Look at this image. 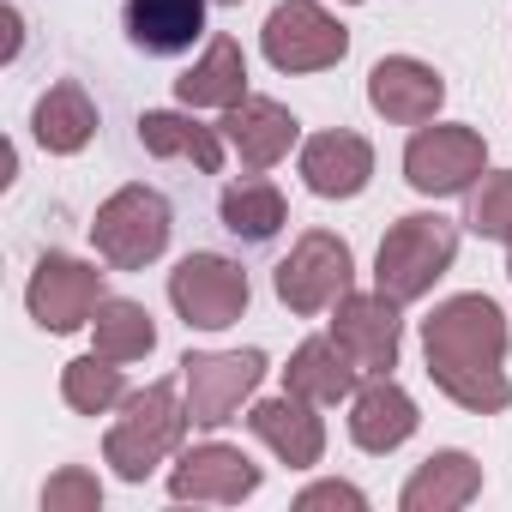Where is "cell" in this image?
<instances>
[{
  "label": "cell",
  "instance_id": "1",
  "mask_svg": "<svg viewBox=\"0 0 512 512\" xmlns=\"http://www.w3.org/2000/svg\"><path fill=\"white\" fill-rule=\"evenodd\" d=\"M428 380L470 416H494L512 404L506 380V314L488 296H452L422 320Z\"/></svg>",
  "mask_w": 512,
  "mask_h": 512
},
{
  "label": "cell",
  "instance_id": "2",
  "mask_svg": "<svg viewBox=\"0 0 512 512\" xmlns=\"http://www.w3.org/2000/svg\"><path fill=\"white\" fill-rule=\"evenodd\" d=\"M187 422L193 416H187V398H175V380H151L145 392L121 398V416L103 434V458L115 464L121 482H145L169 452H181Z\"/></svg>",
  "mask_w": 512,
  "mask_h": 512
},
{
  "label": "cell",
  "instance_id": "3",
  "mask_svg": "<svg viewBox=\"0 0 512 512\" xmlns=\"http://www.w3.org/2000/svg\"><path fill=\"white\" fill-rule=\"evenodd\" d=\"M458 260V223L440 211H410L386 229L380 253H374V290H386L398 308L422 302Z\"/></svg>",
  "mask_w": 512,
  "mask_h": 512
},
{
  "label": "cell",
  "instance_id": "4",
  "mask_svg": "<svg viewBox=\"0 0 512 512\" xmlns=\"http://www.w3.org/2000/svg\"><path fill=\"white\" fill-rule=\"evenodd\" d=\"M169 199L157 187H121L97 205V223H91V241L103 253V266L115 272H145L157 253L169 247Z\"/></svg>",
  "mask_w": 512,
  "mask_h": 512
},
{
  "label": "cell",
  "instance_id": "5",
  "mask_svg": "<svg viewBox=\"0 0 512 512\" xmlns=\"http://www.w3.org/2000/svg\"><path fill=\"white\" fill-rule=\"evenodd\" d=\"M260 380H266L260 350H187L181 356V392H187V416L199 428L235 422V410L253 398Z\"/></svg>",
  "mask_w": 512,
  "mask_h": 512
},
{
  "label": "cell",
  "instance_id": "6",
  "mask_svg": "<svg viewBox=\"0 0 512 512\" xmlns=\"http://www.w3.org/2000/svg\"><path fill=\"white\" fill-rule=\"evenodd\" d=\"M350 278H356V260H350V241L332 235V229H308L290 260L278 266V302L290 314H326L350 296Z\"/></svg>",
  "mask_w": 512,
  "mask_h": 512
},
{
  "label": "cell",
  "instance_id": "7",
  "mask_svg": "<svg viewBox=\"0 0 512 512\" xmlns=\"http://www.w3.org/2000/svg\"><path fill=\"white\" fill-rule=\"evenodd\" d=\"M488 175V145L476 127H416L404 145V181L428 199H452L470 193Z\"/></svg>",
  "mask_w": 512,
  "mask_h": 512
},
{
  "label": "cell",
  "instance_id": "8",
  "mask_svg": "<svg viewBox=\"0 0 512 512\" xmlns=\"http://www.w3.org/2000/svg\"><path fill=\"white\" fill-rule=\"evenodd\" d=\"M260 49L278 73H326L350 55V31L320 0H284V7H272V19L260 31Z\"/></svg>",
  "mask_w": 512,
  "mask_h": 512
},
{
  "label": "cell",
  "instance_id": "9",
  "mask_svg": "<svg viewBox=\"0 0 512 512\" xmlns=\"http://www.w3.org/2000/svg\"><path fill=\"white\" fill-rule=\"evenodd\" d=\"M169 302L187 326L199 332H223L247 314V272L223 253H187L169 272Z\"/></svg>",
  "mask_w": 512,
  "mask_h": 512
},
{
  "label": "cell",
  "instance_id": "10",
  "mask_svg": "<svg viewBox=\"0 0 512 512\" xmlns=\"http://www.w3.org/2000/svg\"><path fill=\"white\" fill-rule=\"evenodd\" d=\"M25 308L43 332H79L97 320L103 308V272L73 260V253H43L37 272H31V290H25Z\"/></svg>",
  "mask_w": 512,
  "mask_h": 512
},
{
  "label": "cell",
  "instance_id": "11",
  "mask_svg": "<svg viewBox=\"0 0 512 512\" xmlns=\"http://www.w3.org/2000/svg\"><path fill=\"white\" fill-rule=\"evenodd\" d=\"M332 338L350 350V362L362 374H392L398 368V344H404V320H398V302L386 290H368V296H344L332 308Z\"/></svg>",
  "mask_w": 512,
  "mask_h": 512
},
{
  "label": "cell",
  "instance_id": "12",
  "mask_svg": "<svg viewBox=\"0 0 512 512\" xmlns=\"http://www.w3.org/2000/svg\"><path fill=\"white\" fill-rule=\"evenodd\" d=\"M260 488V464H253L241 446H223V440H205V446H187L169 470V494L175 500H217V506H235Z\"/></svg>",
  "mask_w": 512,
  "mask_h": 512
},
{
  "label": "cell",
  "instance_id": "13",
  "mask_svg": "<svg viewBox=\"0 0 512 512\" xmlns=\"http://www.w3.org/2000/svg\"><path fill=\"white\" fill-rule=\"evenodd\" d=\"M368 103H374V115H386L392 127H422V121L440 115L446 79H440L428 61H416V55H386V61H374V73H368Z\"/></svg>",
  "mask_w": 512,
  "mask_h": 512
},
{
  "label": "cell",
  "instance_id": "14",
  "mask_svg": "<svg viewBox=\"0 0 512 512\" xmlns=\"http://www.w3.org/2000/svg\"><path fill=\"white\" fill-rule=\"evenodd\" d=\"M223 139L235 145V157H241L247 169H272V163L290 157V145L302 139V127H296V115H290L284 103H272V97H241L235 109H223Z\"/></svg>",
  "mask_w": 512,
  "mask_h": 512
},
{
  "label": "cell",
  "instance_id": "15",
  "mask_svg": "<svg viewBox=\"0 0 512 512\" xmlns=\"http://www.w3.org/2000/svg\"><path fill=\"white\" fill-rule=\"evenodd\" d=\"M374 175V145L350 127H332V133H314L302 145V181L320 193V199H356Z\"/></svg>",
  "mask_w": 512,
  "mask_h": 512
},
{
  "label": "cell",
  "instance_id": "16",
  "mask_svg": "<svg viewBox=\"0 0 512 512\" xmlns=\"http://www.w3.org/2000/svg\"><path fill=\"white\" fill-rule=\"evenodd\" d=\"M416 398L392 380V374H374L368 386H356L350 398V440L362 452H398L410 434H416Z\"/></svg>",
  "mask_w": 512,
  "mask_h": 512
},
{
  "label": "cell",
  "instance_id": "17",
  "mask_svg": "<svg viewBox=\"0 0 512 512\" xmlns=\"http://www.w3.org/2000/svg\"><path fill=\"white\" fill-rule=\"evenodd\" d=\"M247 428L260 434V440L290 464V470H308V464H320V452H326V422H320V416H314V404H308V398H296V392L253 404V410H247Z\"/></svg>",
  "mask_w": 512,
  "mask_h": 512
},
{
  "label": "cell",
  "instance_id": "18",
  "mask_svg": "<svg viewBox=\"0 0 512 512\" xmlns=\"http://www.w3.org/2000/svg\"><path fill=\"white\" fill-rule=\"evenodd\" d=\"M211 0H127V37L145 55H181L205 37Z\"/></svg>",
  "mask_w": 512,
  "mask_h": 512
},
{
  "label": "cell",
  "instance_id": "19",
  "mask_svg": "<svg viewBox=\"0 0 512 512\" xmlns=\"http://www.w3.org/2000/svg\"><path fill=\"white\" fill-rule=\"evenodd\" d=\"M175 97L187 109H235L247 97V55L235 37H211L205 55L175 79Z\"/></svg>",
  "mask_w": 512,
  "mask_h": 512
},
{
  "label": "cell",
  "instance_id": "20",
  "mask_svg": "<svg viewBox=\"0 0 512 512\" xmlns=\"http://www.w3.org/2000/svg\"><path fill=\"white\" fill-rule=\"evenodd\" d=\"M356 380H362V368L350 362V350L338 338H308L284 368V392H296L308 404H344V398H356Z\"/></svg>",
  "mask_w": 512,
  "mask_h": 512
},
{
  "label": "cell",
  "instance_id": "21",
  "mask_svg": "<svg viewBox=\"0 0 512 512\" xmlns=\"http://www.w3.org/2000/svg\"><path fill=\"white\" fill-rule=\"evenodd\" d=\"M482 494V464L470 452H434L428 464H416V476L404 482L398 506L404 512H458Z\"/></svg>",
  "mask_w": 512,
  "mask_h": 512
},
{
  "label": "cell",
  "instance_id": "22",
  "mask_svg": "<svg viewBox=\"0 0 512 512\" xmlns=\"http://www.w3.org/2000/svg\"><path fill=\"white\" fill-rule=\"evenodd\" d=\"M31 127H37V145H43L49 157H73V151H85V145H91V133H97V103L85 97V85L61 79V85H49V91H43V103H37Z\"/></svg>",
  "mask_w": 512,
  "mask_h": 512
},
{
  "label": "cell",
  "instance_id": "23",
  "mask_svg": "<svg viewBox=\"0 0 512 512\" xmlns=\"http://www.w3.org/2000/svg\"><path fill=\"white\" fill-rule=\"evenodd\" d=\"M139 145L151 157H181L193 163L199 175H217L223 169V139L217 127H199L193 115H175V109H145L139 115Z\"/></svg>",
  "mask_w": 512,
  "mask_h": 512
},
{
  "label": "cell",
  "instance_id": "24",
  "mask_svg": "<svg viewBox=\"0 0 512 512\" xmlns=\"http://www.w3.org/2000/svg\"><path fill=\"white\" fill-rule=\"evenodd\" d=\"M217 211H223V229L241 235V241H272L284 229V217H290L284 193L272 181H260V169L241 175V181H229L223 199H217Z\"/></svg>",
  "mask_w": 512,
  "mask_h": 512
},
{
  "label": "cell",
  "instance_id": "25",
  "mask_svg": "<svg viewBox=\"0 0 512 512\" xmlns=\"http://www.w3.org/2000/svg\"><path fill=\"white\" fill-rule=\"evenodd\" d=\"M91 326H97V356H109V362H139V356L157 350L151 314L139 302H127V296H103V308H97Z\"/></svg>",
  "mask_w": 512,
  "mask_h": 512
},
{
  "label": "cell",
  "instance_id": "26",
  "mask_svg": "<svg viewBox=\"0 0 512 512\" xmlns=\"http://www.w3.org/2000/svg\"><path fill=\"white\" fill-rule=\"evenodd\" d=\"M61 398L79 410V416H109L121 398H127V380H121V362H109V356H79V362H67L61 368Z\"/></svg>",
  "mask_w": 512,
  "mask_h": 512
},
{
  "label": "cell",
  "instance_id": "27",
  "mask_svg": "<svg viewBox=\"0 0 512 512\" xmlns=\"http://www.w3.org/2000/svg\"><path fill=\"white\" fill-rule=\"evenodd\" d=\"M482 241H512V169H494L470 187V217H464Z\"/></svg>",
  "mask_w": 512,
  "mask_h": 512
},
{
  "label": "cell",
  "instance_id": "28",
  "mask_svg": "<svg viewBox=\"0 0 512 512\" xmlns=\"http://www.w3.org/2000/svg\"><path fill=\"white\" fill-rule=\"evenodd\" d=\"M97 506H103V482L79 464H67L43 482V512H97Z\"/></svg>",
  "mask_w": 512,
  "mask_h": 512
},
{
  "label": "cell",
  "instance_id": "29",
  "mask_svg": "<svg viewBox=\"0 0 512 512\" xmlns=\"http://www.w3.org/2000/svg\"><path fill=\"white\" fill-rule=\"evenodd\" d=\"M326 506H338V512H368V494L350 488V482H314V488L296 494V512H326Z\"/></svg>",
  "mask_w": 512,
  "mask_h": 512
},
{
  "label": "cell",
  "instance_id": "30",
  "mask_svg": "<svg viewBox=\"0 0 512 512\" xmlns=\"http://www.w3.org/2000/svg\"><path fill=\"white\" fill-rule=\"evenodd\" d=\"M0 25H7V61H13V55H19V43H25V31H19V7L0 13Z\"/></svg>",
  "mask_w": 512,
  "mask_h": 512
},
{
  "label": "cell",
  "instance_id": "31",
  "mask_svg": "<svg viewBox=\"0 0 512 512\" xmlns=\"http://www.w3.org/2000/svg\"><path fill=\"white\" fill-rule=\"evenodd\" d=\"M506 278H512V241H506Z\"/></svg>",
  "mask_w": 512,
  "mask_h": 512
},
{
  "label": "cell",
  "instance_id": "32",
  "mask_svg": "<svg viewBox=\"0 0 512 512\" xmlns=\"http://www.w3.org/2000/svg\"><path fill=\"white\" fill-rule=\"evenodd\" d=\"M217 7H241V0H217Z\"/></svg>",
  "mask_w": 512,
  "mask_h": 512
},
{
  "label": "cell",
  "instance_id": "33",
  "mask_svg": "<svg viewBox=\"0 0 512 512\" xmlns=\"http://www.w3.org/2000/svg\"><path fill=\"white\" fill-rule=\"evenodd\" d=\"M350 7H356V0H350Z\"/></svg>",
  "mask_w": 512,
  "mask_h": 512
}]
</instances>
